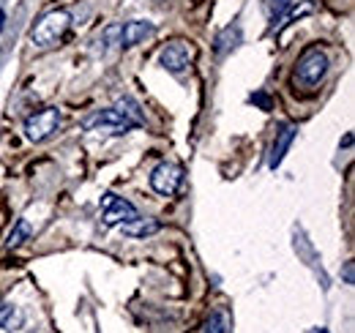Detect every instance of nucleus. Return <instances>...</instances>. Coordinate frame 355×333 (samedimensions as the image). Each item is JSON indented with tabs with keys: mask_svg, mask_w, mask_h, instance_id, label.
I'll list each match as a JSON object with an SVG mask.
<instances>
[{
	"mask_svg": "<svg viewBox=\"0 0 355 333\" xmlns=\"http://www.w3.org/2000/svg\"><path fill=\"white\" fill-rule=\"evenodd\" d=\"M191 46L186 42H170L164 49H162V55H159V63L170 71V74H183L189 66H191Z\"/></svg>",
	"mask_w": 355,
	"mask_h": 333,
	"instance_id": "obj_7",
	"label": "nucleus"
},
{
	"mask_svg": "<svg viewBox=\"0 0 355 333\" xmlns=\"http://www.w3.org/2000/svg\"><path fill=\"white\" fill-rule=\"evenodd\" d=\"M28 238H31V224H28V221L22 219V221H17V227L11 230V235H8V241H6V244H8L11 249H14V246H19V244H25Z\"/></svg>",
	"mask_w": 355,
	"mask_h": 333,
	"instance_id": "obj_14",
	"label": "nucleus"
},
{
	"mask_svg": "<svg viewBox=\"0 0 355 333\" xmlns=\"http://www.w3.org/2000/svg\"><path fill=\"white\" fill-rule=\"evenodd\" d=\"M263 6H266V14H268V19H270V28H273V22L290 8V0H266Z\"/></svg>",
	"mask_w": 355,
	"mask_h": 333,
	"instance_id": "obj_15",
	"label": "nucleus"
},
{
	"mask_svg": "<svg viewBox=\"0 0 355 333\" xmlns=\"http://www.w3.org/2000/svg\"><path fill=\"white\" fill-rule=\"evenodd\" d=\"M3 28H6V11L0 8V33H3Z\"/></svg>",
	"mask_w": 355,
	"mask_h": 333,
	"instance_id": "obj_19",
	"label": "nucleus"
},
{
	"mask_svg": "<svg viewBox=\"0 0 355 333\" xmlns=\"http://www.w3.org/2000/svg\"><path fill=\"white\" fill-rule=\"evenodd\" d=\"M69 25H71V14H69V11H63V8L49 11V14H44V17L36 22V28L31 31V42L36 44V46H42V49H46V46L58 44L66 36Z\"/></svg>",
	"mask_w": 355,
	"mask_h": 333,
	"instance_id": "obj_1",
	"label": "nucleus"
},
{
	"mask_svg": "<svg viewBox=\"0 0 355 333\" xmlns=\"http://www.w3.org/2000/svg\"><path fill=\"white\" fill-rule=\"evenodd\" d=\"M295 134H298V128L293 123H284L276 131V139H273V145H270V159H268V166H270V169H276V166L282 164V159H284V153L290 151Z\"/></svg>",
	"mask_w": 355,
	"mask_h": 333,
	"instance_id": "obj_9",
	"label": "nucleus"
},
{
	"mask_svg": "<svg viewBox=\"0 0 355 333\" xmlns=\"http://www.w3.org/2000/svg\"><path fill=\"white\" fill-rule=\"evenodd\" d=\"M162 230V224L156 221V219H134V221H126L123 224V232L129 235V238H150V235H156Z\"/></svg>",
	"mask_w": 355,
	"mask_h": 333,
	"instance_id": "obj_11",
	"label": "nucleus"
},
{
	"mask_svg": "<svg viewBox=\"0 0 355 333\" xmlns=\"http://www.w3.org/2000/svg\"><path fill=\"white\" fill-rule=\"evenodd\" d=\"M101 221L107 224V227H118V224H126V221H134L139 213L134 208L129 200H123V197H118V194H112V191H107L104 194V200H101Z\"/></svg>",
	"mask_w": 355,
	"mask_h": 333,
	"instance_id": "obj_4",
	"label": "nucleus"
},
{
	"mask_svg": "<svg viewBox=\"0 0 355 333\" xmlns=\"http://www.w3.org/2000/svg\"><path fill=\"white\" fill-rule=\"evenodd\" d=\"M22 323H25V317L14 303H8V300L0 303V328L3 331H19Z\"/></svg>",
	"mask_w": 355,
	"mask_h": 333,
	"instance_id": "obj_12",
	"label": "nucleus"
},
{
	"mask_svg": "<svg viewBox=\"0 0 355 333\" xmlns=\"http://www.w3.org/2000/svg\"><path fill=\"white\" fill-rule=\"evenodd\" d=\"M345 282L347 284H353L355 279H353V262H345Z\"/></svg>",
	"mask_w": 355,
	"mask_h": 333,
	"instance_id": "obj_18",
	"label": "nucleus"
},
{
	"mask_svg": "<svg viewBox=\"0 0 355 333\" xmlns=\"http://www.w3.org/2000/svg\"><path fill=\"white\" fill-rule=\"evenodd\" d=\"M134 126L129 118H123L118 110H98V112H93L88 115L85 121H83V128H107V131H112V134H126V131H132Z\"/></svg>",
	"mask_w": 355,
	"mask_h": 333,
	"instance_id": "obj_6",
	"label": "nucleus"
},
{
	"mask_svg": "<svg viewBox=\"0 0 355 333\" xmlns=\"http://www.w3.org/2000/svg\"><path fill=\"white\" fill-rule=\"evenodd\" d=\"M328 55L322 52V49H317V46H311L306 49L304 55H301V60L295 63V74H293V80L295 85H301V87H317V85L322 83V77L328 74Z\"/></svg>",
	"mask_w": 355,
	"mask_h": 333,
	"instance_id": "obj_2",
	"label": "nucleus"
},
{
	"mask_svg": "<svg viewBox=\"0 0 355 333\" xmlns=\"http://www.w3.org/2000/svg\"><path fill=\"white\" fill-rule=\"evenodd\" d=\"M314 333H328V331H322V328H320V331H314Z\"/></svg>",
	"mask_w": 355,
	"mask_h": 333,
	"instance_id": "obj_20",
	"label": "nucleus"
},
{
	"mask_svg": "<svg viewBox=\"0 0 355 333\" xmlns=\"http://www.w3.org/2000/svg\"><path fill=\"white\" fill-rule=\"evenodd\" d=\"M156 33V25L148 22V19H132L126 25H121V36H118V46L129 49V46H137L142 44L145 39H150Z\"/></svg>",
	"mask_w": 355,
	"mask_h": 333,
	"instance_id": "obj_8",
	"label": "nucleus"
},
{
	"mask_svg": "<svg viewBox=\"0 0 355 333\" xmlns=\"http://www.w3.org/2000/svg\"><path fill=\"white\" fill-rule=\"evenodd\" d=\"M180 183H183V169L178 164L162 162V164L150 172V189H153L156 194L170 197V194H175L178 189H180Z\"/></svg>",
	"mask_w": 355,
	"mask_h": 333,
	"instance_id": "obj_5",
	"label": "nucleus"
},
{
	"mask_svg": "<svg viewBox=\"0 0 355 333\" xmlns=\"http://www.w3.org/2000/svg\"><path fill=\"white\" fill-rule=\"evenodd\" d=\"M205 333H227V317H224L222 311H214L205 320Z\"/></svg>",
	"mask_w": 355,
	"mask_h": 333,
	"instance_id": "obj_16",
	"label": "nucleus"
},
{
	"mask_svg": "<svg viewBox=\"0 0 355 333\" xmlns=\"http://www.w3.org/2000/svg\"><path fill=\"white\" fill-rule=\"evenodd\" d=\"M58 126H60V112L55 107H46L25 121V134L31 142H44L58 131Z\"/></svg>",
	"mask_w": 355,
	"mask_h": 333,
	"instance_id": "obj_3",
	"label": "nucleus"
},
{
	"mask_svg": "<svg viewBox=\"0 0 355 333\" xmlns=\"http://www.w3.org/2000/svg\"><path fill=\"white\" fill-rule=\"evenodd\" d=\"M249 101L257 104V107H263V110H270V99H268V93H254Z\"/></svg>",
	"mask_w": 355,
	"mask_h": 333,
	"instance_id": "obj_17",
	"label": "nucleus"
},
{
	"mask_svg": "<svg viewBox=\"0 0 355 333\" xmlns=\"http://www.w3.org/2000/svg\"><path fill=\"white\" fill-rule=\"evenodd\" d=\"M115 110H118L123 118H129L132 123H137V126L145 123V118H142V112H139V104L134 101L132 96H121V99H118V104H115Z\"/></svg>",
	"mask_w": 355,
	"mask_h": 333,
	"instance_id": "obj_13",
	"label": "nucleus"
},
{
	"mask_svg": "<svg viewBox=\"0 0 355 333\" xmlns=\"http://www.w3.org/2000/svg\"><path fill=\"white\" fill-rule=\"evenodd\" d=\"M243 39V31H241V25H227L222 33L216 36V42H214V49H216V55L224 58L227 52H232L238 44Z\"/></svg>",
	"mask_w": 355,
	"mask_h": 333,
	"instance_id": "obj_10",
	"label": "nucleus"
}]
</instances>
